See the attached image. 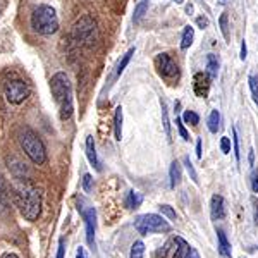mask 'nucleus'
<instances>
[{
  "label": "nucleus",
  "instance_id": "nucleus-40",
  "mask_svg": "<svg viewBox=\"0 0 258 258\" xmlns=\"http://www.w3.org/2000/svg\"><path fill=\"white\" fill-rule=\"evenodd\" d=\"M197 157L198 159H202V140L197 141Z\"/></svg>",
  "mask_w": 258,
  "mask_h": 258
},
{
  "label": "nucleus",
  "instance_id": "nucleus-19",
  "mask_svg": "<svg viewBox=\"0 0 258 258\" xmlns=\"http://www.w3.org/2000/svg\"><path fill=\"white\" fill-rule=\"evenodd\" d=\"M193 38H195V30L191 26H186L184 28V33H182V40H181V48L182 50H188L193 43Z\"/></svg>",
  "mask_w": 258,
  "mask_h": 258
},
{
  "label": "nucleus",
  "instance_id": "nucleus-42",
  "mask_svg": "<svg viewBox=\"0 0 258 258\" xmlns=\"http://www.w3.org/2000/svg\"><path fill=\"white\" fill-rule=\"evenodd\" d=\"M188 258H200V255H198V251L195 248H191V251H189V256Z\"/></svg>",
  "mask_w": 258,
  "mask_h": 258
},
{
  "label": "nucleus",
  "instance_id": "nucleus-12",
  "mask_svg": "<svg viewBox=\"0 0 258 258\" xmlns=\"http://www.w3.org/2000/svg\"><path fill=\"white\" fill-rule=\"evenodd\" d=\"M172 244H174V255H172V258H188L189 256L191 246L181 238V236H176V238H172Z\"/></svg>",
  "mask_w": 258,
  "mask_h": 258
},
{
  "label": "nucleus",
  "instance_id": "nucleus-36",
  "mask_svg": "<svg viewBox=\"0 0 258 258\" xmlns=\"http://www.w3.org/2000/svg\"><path fill=\"white\" fill-rule=\"evenodd\" d=\"M66 255V241L59 239V249H57V256L55 258H64Z\"/></svg>",
  "mask_w": 258,
  "mask_h": 258
},
{
  "label": "nucleus",
  "instance_id": "nucleus-17",
  "mask_svg": "<svg viewBox=\"0 0 258 258\" xmlns=\"http://www.w3.org/2000/svg\"><path fill=\"white\" fill-rule=\"evenodd\" d=\"M169 174H170V186H172V188H176L179 182H181V165H179L177 160H174L172 164H170Z\"/></svg>",
  "mask_w": 258,
  "mask_h": 258
},
{
  "label": "nucleus",
  "instance_id": "nucleus-2",
  "mask_svg": "<svg viewBox=\"0 0 258 258\" xmlns=\"http://www.w3.org/2000/svg\"><path fill=\"white\" fill-rule=\"evenodd\" d=\"M50 88H52V95L55 102L60 107V119L68 120L73 115V90H71V83L66 73L53 74L52 81H50Z\"/></svg>",
  "mask_w": 258,
  "mask_h": 258
},
{
  "label": "nucleus",
  "instance_id": "nucleus-41",
  "mask_svg": "<svg viewBox=\"0 0 258 258\" xmlns=\"http://www.w3.org/2000/svg\"><path fill=\"white\" fill-rule=\"evenodd\" d=\"M76 258H86V253H85V249H83V248H78Z\"/></svg>",
  "mask_w": 258,
  "mask_h": 258
},
{
  "label": "nucleus",
  "instance_id": "nucleus-6",
  "mask_svg": "<svg viewBox=\"0 0 258 258\" xmlns=\"http://www.w3.org/2000/svg\"><path fill=\"white\" fill-rule=\"evenodd\" d=\"M135 229L141 236H147L153 232H169L170 224L157 214H145L135 220Z\"/></svg>",
  "mask_w": 258,
  "mask_h": 258
},
{
  "label": "nucleus",
  "instance_id": "nucleus-43",
  "mask_svg": "<svg viewBox=\"0 0 258 258\" xmlns=\"http://www.w3.org/2000/svg\"><path fill=\"white\" fill-rule=\"evenodd\" d=\"M2 258H19V256L14 255V253H6V255H4Z\"/></svg>",
  "mask_w": 258,
  "mask_h": 258
},
{
  "label": "nucleus",
  "instance_id": "nucleus-20",
  "mask_svg": "<svg viewBox=\"0 0 258 258\" xmlns=\"http://www.w3.org/2000/svg\"><path fill=\"white\" fill-rule=\"evenodd\" d=\"M207 124H209L210 133H217L219 127H220V112L219 110H212L210 115H209V120H207Z\"/></svg>",
  "mask_w": 258,
  "mask_h": 258
},
{
  "label": "nucleus",
  "instance_id": "nucleus-39",
  "mask_svg": "<svg viewBox=\"0 0 258 258\" xmlns=\"http://www.w3.org/2000/svg\"><path fill=\"white\" fill-rule=\"evenodd\" d=\"M241 60H244L248 57V48H246V41L243 40V43H241Z\"/></svg>",
  "mask_w": 258,
  "mask_h": 258
},
{
  "label": "nucleus",
  "instance_id": "nucleus-33",
  "mask_svg": "<svg viewBox=\"0 0 258 258\" xmlns=\"http://www.w3.org/2000/svg\"><path fill=\"white\" fill-rule=\"evenodd\" d=\"M220 150H222L224 153H231V140L227 138V136H224L222 140H220Z\"/></svg>",
  "mask_w": 258,
  "mask_h": 258
},
{
  "label": "nucleus",
  "instance_id": "nucleus-34",
  "mask_svg": "<svg viewBox=\"0 0 258 258\" xmlns=\"http://www.w3.org/2000/svg\"><path fill=\"white\" fill-rule=\"evenodd\" d=\"M251 189H253V193H258V169L256 167L251 170Z\"/></svg>",
  "mask_w": 258,
  "mask_h": 258
},
{
  "label": "nucleus",
  "instance_id": "nucleus-38",
  "mask_svg": "<svg viewBox=\"0 0 258 258\" xmlns=\"http://www.w3.org/2000/svg\"><path fill=\"white\" fill-rule=\"evenodd\" d=\"M197 24H198V28H202V30H205V28L209 26V19L203 18V16H200V18H197Z\"/></svg>",
  "mask_w": 258,
  "mask_h": 258
},
{
  "label": "nucleus",
  "instance_id": "nucleus-30",
  "mask_svg": "<svg viewBox=\"0 0 258 258\" xmlns=\"http://www.w3.org/2000/svg\"><path fill=\"white\" fill-rule=\"evenodd\" d=\"M7 203V193H6V184H4V177L0 172V207H6Z\"/></svg>",
  "mask_w": 258,
  "mask_h": 258
},
{
  "label": "nucleus",
  "instance_id": "nucleus-45",
  "mask_svg": "<svg viewBox=\"0 0 258 258\" xmlns=\"http://www.w3.org/2000/svg\"><path fill=\"white\" fill-rule=\"evenodd\" d=\"M174 2H177V4H181V2H182V0H174Z\"/></svg>",
  "mask_w": 258,
  "mask_h": 258
},
{
  "label": "nucleus",
  "instance_id": "nucleus-4",
  "mask_svg": "<svg viewBox=\"0 0 258 258\" xmlns=\"http://www.w3.org/2000/svg\"><path fill=\"white\" fill-rule=\"evenodd\" d=\"M31 26L40 35H53L59 30V18L55 9L50 6H38L31 14Z\"/></svg>",
  "mask_w": 258,
  "mask_h": 258
},
{
  "label": "nucleus",
  "instance_id": "nucleus-16",
  "mask_svg": "<svg viewBox=\"0 0 258 258\" xmlns=\"http://www.w3.org/2000/svg\"><path fill=\"white\" fill-rule=\"evenodd\" d=\"M141 203H143V195L138 193V191H129L127 197H126L127 209H138Z\"/></svg>",
  "mask_w": 258,
  "mask_h": 258
},
{
  "label": "nucleus",
  "instance_id": "nucleus-23",
  "mask_svg": "<svg viewBox=\"0 0 258 258\" xmlns=\"http://www.w3.org/2000/svg\"><path fill=\"white\" fill-rule=\"evenodd\" d=\"M133 53H135V48H129L127 52L124 53V57H122V59H120L119 66H117V76H120V74H122V71L126 69V66L129 64V60H131Z\"/></svg>",
  "mask_w": 258,
  "mask_h": 258
},
{
  "label": "nucleus",
  "instance_id": "nucleus-9",
  "mask_svg": "<svg viewBox=\"0 0 258 258\" xmlns=\"http://www.w3.org/2000/svg\"><path fill=\"white\" fill-rule=\"evenodd\" d=\"M155 68L159 71L160 76L165 78V80H177L179 78V68L169 53H159L157 55Z\"/></svg>",
  "mask_w": 258,
  "mask_h": 258
},
{
  "label": "nucleus",
  "instance_id": "nucleus-22",
  "mask_svg": "<svg viewBox=\"0 0 258 258\" xmlns=\"http://www.w3.org/2000/svg\"><path fill=\"white\" fill-rule=\"evenodd\" d=\"M145 255V244L141 241H136L131 246V253H129V258H143Z\"/></svg>",
  "mask_w": 258,
  "mask_h": 258
},
{
  "label": "nucleus",
  "instance_id": "nucleus-24",
  "mask_svg": "<svg viewBox=\"0 0 258 258\" xmlns=\"http://www.w3.org/2000/svg\"><path fill=\"white\" fill-rule=\"evenodd\" d=\"M160 105H162V124H164V131H165V135L170 136V124H169V117H167V103L162 100Z\"/></svg>",
  "mask_w": 258,
  "mask_h": 258
},
{
  "label": "nucleus",
  "instance_id": "nucleus-10",
  "mask_svg": "<svg viewBox=\"0 0 258 258\" xmlns=\"http://www.w3.org/2000/svg\"><path fill=\"white\" fill-rule=\"evenodd\" d=\"M195 93L200 98H205L210 91V76L207 73H197L195 74Z\"/></svg>",
  "mask_w": 258,
  "mask_h": 258
},
{
  "label": "nucleus",
  "instance_id": "nucleus-5",
  "mask_svg": "<svg viewBox=\"0 0 258 258\" xmlns=\"http://www.w3.org/2000/svg\"><path fill=\"white\" fill-rule=\"evenodd\" d=\"M73 36L78 45L83 47H91L97 41V23L90 16H83L76 21L73 30Z\"/></svg>",
  "mask_w": 258,
  "mask_h": 258
},
{
  "label": "nucleus",
  "instance_id": "nucleus-44",
  "mask_svg": "<svg viewBox=\"0 0 258 258\" xmlns=\"http://www.w3.org/2000/svg\"><path fill=\"white\" fill-rule=\"evenodd\" d=\"M253 159H255V153H253V150H249V164L253 165Z\"/></svg>",
  "mask_w": 258,
  "mask_h": 258
},
{
  "label": "nucleus",
  "instance_id": "nucleus-27",
  "mask_svg": "<svg viewBox=\"0 0 258 258\" xmlns=\"http://www.w3.org/2000/svg\"><path fill=\"white\" fill-rule=\"evenodd\" d=\"M232 145H234V157L236 160H241V152H239V138H238V131L236 127H232Z\"/></svg>",
  "mask_w": 258,
  "mask_h": 258
},
{
  "label": "nucleus",
  "instance_id": "nucleus-26",
  "mask_svg": "<svg viewBox=\"0 0 258 258\" xmlns=\"http://www.w3.org/2000/svg\"><path fill=\"white\" fill-rule=\"evenodd\" d=\"M249 90H251L253 95V102L258 105V78L256 76H249Z\"/></svg>",
  "mask_w": 258,
  "mask_h": 258
},
{
  "label": "nucleus",
  "instance_id": "nucleus-32",
  "mask_svg": "<svg viewBox=\"0 0 258 258\" xmlns=\"http://www.w3.org/2000/svg\"><path fill=\"white\" fill-rule=\"evenodd\" d=\"M159 209H160L162 214H164V215H167V217H169L170 220H174V219H176V212H174V209H172V207H170V205H160Z\"/></svg>",
  "mask_w": 258,
  "mask_h": 258
},
{
  "label": "nucleus",
  "instance_id": "nucleus-3",
  "mask_svg": "<svg viewBox=\"0 0 258 258\" xmlns=\"http://www.w3.org/2000/svg\"><path fill=\"white\" fill-rule=\"evenodd\" d=\"M19 143H21V148L30 157L33 164L43 165L45 162H47V148H45L43 141H41V138L33 129L24 127L23 131H21Z\"/></svg>",
  "mask_w": 258,
  "mask_h": 258
},
{
  "label": "nucleus",
  "instance_id": "nucleus-1",
  "mask_svg": "<svg viewBox=\"0 0 258 258\" xmlns=\"http://www.w3.org/2000/svg\"><path fill=\"white\" fill-rule=\"evenodd\" d=\"M16 205L19 207V212L26 220H36L41 212V193L35 184L24 181L19 182L14 189Z\"/></svg>",
  "mask_w": 258,
  "mask_h": 258
},
{
  "label": "nucleus",
  "instance_id": "nucleus-37",
  "mask_svg": "<svg viewBox=\"0 0 258 258\" xmlns=\"http://www.w3.org/2000/svg\"><path fill=\"white\" fill-rule=\"evenodd\" d=\"M251 205H253V219H255V224L258 226V200L251 198Z\"/></svg>",
  "mask_w": 258,
  "mask_h": 258
},
{
  "label": "nucleus",
  "instance_id": "nucleus-21",
  "mask_svg": "<svg viewBox=\"0 0 258 258\" xmlns=\"http://www.w3.org/2000/svg\"><path fill=\"white\" fill-rule=\"evenodd\" d=\"M147 11H148V0H143V2H140L138 6H136L135 16H133V21H135V23H140V21L145 18Z\"/></svg>",
  "mask_w": 258,
  "mask_h": 258
},
{
  "label": "nucleus",
  "instance_id": "nucleus-31",
  "mask_svg": "<svg viewBox=\"0 0 258 258\" xmlns=\"http://www.w3.org/2000/svg\"><path fill=\"white\" fill-rule=\"evenodd\" d=\"M176 124H177V129H179V135H181V138L184 140V141H188L189 140V135H188V131H186L184 124H182V119L181 117H176Z\"/></svg>",
  "mask_w": 258,
  "mask_h": 258
},
{
  "label": "nucleus",
  "instance_id": "nucleus-15",
  "mask_svg": "<svg viewBox=\"0 0 258 258\" xmlns=\"http://www.w3.org/2000/svg\"><path fill=\"white\" fill-rule=\"evenodd\" d=\"M219 73V60L214 53H209L207 55V74L210 76V80H215Z\"/></svg>",
  "mask_w": 258,
  "mask_h": 258
},
{
  "label": "nucleus",
  "instance_id": "nucleus-11",
  "mask_svg": "<svg viewBox=\"0 0 258 258\" xmlns=\"http://www.w3.org/2000/svg\"><path fill=\"white\" fill-rule=\"evenodd\" d=\"M210 214L214 220H222L226 217V202L220 195H214L210 200Z\"/></svg>",
  "mask_w": 258,
  "mask_h": 258
},
{
  "label": "nucleus",
  "instance_id": "nucleus-28",
  "mask_svg": "<svg viewBox=\"0 0 258 258\" xmlns=\"http://www.w3.org/2000/svg\"><path fill=\"white\" fill-rule=\"evenodd\" d=\"M182 162H184V165H186V170H188V172H189L191 179H193V181H195V182H197V184H198V174H197V170H195L193 164H191L189 157H184V159H182Z\"/></svg>",
  "mask_w": 258,
  "mask_h": 258
},
{
  "label": "nucleus",
  "instance_id": "nucleus-18",
  "mask_svg": "<svg viewBox=\"0 0 258 258\" xmlns=\"http://www.w3.org/2000/svg\"><path fill=\"white\" fill-rule=\"evenodd\" d=\"M114 131H115V140L120 141V138H122V107H117V109H115Z\"/></svg>",
  "mask_w": 258,
  "mask_h": 258
},
{
  "label": "nucleus",
  "instance_id": "nucleus-29",
  "mask_svg": "<svg viewBox=\"0 0 258 258\" xmlns=\"http://www.w3.org/2000/svg\"><path fill=\"white\" fill-rule=\"evenodd\" d=\"M220 31H222L224 38L229 40V26H227V12H222V16H220Z\"/></svg>",
  "mask_w": 258,
  "mask_h": 258
},
{
  "label": "nucleus",
  "instance_id": "nucleus-8",
  "mask_svg": "<svg viewBox=\"0 0 258 258\" xmlns=\"http://www.w3.org/2000/svg\"><path fill=\"white\" fill-rule=\"evenodd\" d=\"M30 93H31L30 86L23 80H12L6 83V97L11 103H14V105L23 103L24 100L30 97Z\"/></svg>",
  "mask_w": 258,
  "mask_h": 258
},
{
  "label": "nucleus",
  "instance_id": "nucleus-13",
  "mask_svg": "<svg viewBox=\"0 0 258 258\" xmlns=\"http://www.w3.org/2000/svg\"><path fill=\"white\" fill-rule=\"evenodd\" d=\"M86 157H88L90 164L93 165L95 169L100 170V162H98V157H97V150H95V141H93V136H88L86 138Z\"/></svg>",
  "mask_w": 258,
  "mask_h": 258
},
{
  "label": "nucleus",
  "instance_id": "nucleus-7",
  "mask_svg": "<svg viewBox=\"0 0 258 258\" xmlns=\"http://www.w3.org/2000/svg\"><path fill=\"white\" fill-rule=\"evenodd\" d=\"M78 210L86 224V241L91 248H95V229H97V210L85 198H78Z\"/></svg>",
  "mask_w": 258,
  "mask_h": 258
},
{
  "label": "nucleus",
  "instance_id": "nucleus-14",
  "mask_svg": "<svg viewBox=\"0 0 258 258\" xmlns=\"http://www.w3.org/2000/svg\"><path fill=\"white\" fill-rule=\"evenodd\" d=\"M217 238H219V253L222 256L231 258V255H232L231 244H229V241H227V238H226V234H224L222 229H217Z\"/></svg>",
  "mask_w": 258,
  "mask_h": 258
},
{
  "label": "nucleus",
  "instance_id": "nucleus-35",
  "mask_svg": "<svg viewBox=\"0 0 258 258\" xmlns=\"http://www.w3.org/2000/svg\"><path fill=\"white\" fill-rule=\"evenodd\" d=\"M83 188H85V191H91V188H93V179H91L90 174H85V177H83Z\"/></svg>",
  "mask_w": 258,
  "mask_h": 258
},
{
  "label": "nucleus",
  "instance_id": "nucleus-25",
  "mask_svg": "<svg viewBox=\"0 0 258 258\" xmlns=\"http://www.w3.org/2000/svg\"><path fill=\"white\" fill-rule=\"evenodd\" d=\"M182 120H184L186 124H191V126H197V124L200 122V117H198V114H195L193 110H186L184 115H182Z\"/></svg>",
  "mask_w": 258,
  "mask_h": 258
}]
</instances>
